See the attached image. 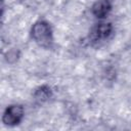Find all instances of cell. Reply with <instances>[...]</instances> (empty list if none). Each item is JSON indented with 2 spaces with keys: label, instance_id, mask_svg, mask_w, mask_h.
Here are the masks:
<instances>
[{
  "label": "cell",
  "instance_id": "cell-6",
  "mask_svg": "<svg viewBox=\"0 0 131 131\" xmlns=\"http://www.w3.org/2000/svg\"><path fill=\"white\" fill-rule=\"evenodd\" d=\"M18 57H19V51L16 49H10L5 53V59L9 63H13L17 61Z\"/></svg>",
  "mask_w": 131,
  "mask_h": 131
},
{
  "label": "cell",
  "instance_id": "cell-4",
  "mask_svg": "<svg viewBox=\"0 0 131 131\" xmlns=\"http://www.w3.org/2000/svg\"><path fill=\"white\" fill-rule=\"evenodd\" d=\"M113 31V27L108 23H101L98 24L94 29H93V36L95 39H104L111 35Z\"/></svg>",
  "mask_w": 131,
  "mask_h": 131
},
{
  "label": "cell",
  "instance_id": "cell-1",
  "mask_svg": "<svg viewBox=\"0 0 131 131\" xmlns=\"http://www.w3.org/2000/svg\"><path fill=\"white\" fill-rule=\"evenodd\" d=\"M31 36L33 40L39 45H49L52 41V30L50 25L43 19L37 20L31 29Z\"/></svg>",
  "mask_w": 131,
  "mask_h": 131
},
{
  "label": "cell",
  "instance_id": "cell-3",
  "mask_svg": "<svg viewBox=\"0 0 131 131\" xmlns=\"http://www.w3.org/2000/svg\"><path fill=\"white\" fill-rule=\"evenodd\" d=\"M112 9V3L110 0H97L91 8L92 14L96 18H104Z\"/></svg>",
  "mask_w": 131,
  "mask_h": 131
},
{
  "label": "cell",
  "instance_id": "cell-5",
  "mask_svg": "<svg viewBox=\"0 0 131 131\" xmlns=\"http://www.w3.org/2000/svg\"><path fill=\"white\" fill-rule=\"evenodd\" d=\"M35 99L39 102H44L45 100H47L49 97H50V88L47 87V86H42V87H39L35 94Z\"/></svg>",
  "mask_w": 131,
  "mask_h": 131
},
{
  "label": "cell",
  "instance_id": "cell-2",
  "mask_svg": "<svg viewBox=\"0 0 131 131\" xmlns=\"http://www.w3.org/2000/svg\"><path fill=\"white\" fill-rule=\"evenodd\" d=\"M25 116V110L19 104H11L7 106L2 116V122L4 125L12 127L18 125Z\"/></svg>",
  "mask_w": 131,
  "mask_h": 131
}]
</instances>
